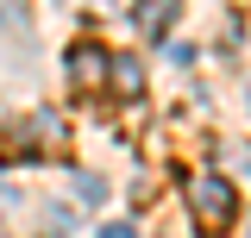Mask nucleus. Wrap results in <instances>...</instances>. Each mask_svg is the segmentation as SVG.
I'll return each instance as SVG.
<instances>
[{"label": "nucleus", "mask_w": 251, "mask_h": 238, "mask_svg": "<svg viewBox=\"0 0 251 238\" xmlns=\"http://www.w3.org/2000/svg\"><path fill=\"white\" fill-rule=\"evenodd\" d=\"M188 213H195V232H207V238H220L232 219H239V194H232V182L226 176H195L188 182Z\"/></svg>", "instance_id": "obj_1"}, {"label": "nucleus", "mask_w": 251, "mask_h": 238, "mask_svg": "<svg viewBox=\"0 0 251 238\" xmlns=\"http://www.w3.org/2000/svg\"><path fill=\"white\" fill-rule=\"evenodd\" d=\"M63 69H69V88H75V94H100L107 82H113V50L94 44V38H82V44H69Z\"/></svg>", "instance_id": "obj_2"}, {"label": "nucleus", "mask_w": 251, "mask_h": 238, "mask_svg": "<svg viewBox=\"0 0 251 238\" xmlns=\"http://www.w3.org/2000/svg\"><path fill=\"white\" fill-rule=\"evenodd\" d=\"M182 6L176 0H132V25L138 38H170V19H176Z\"/></svg>", "instance_id": "obj_3"}, {"label": "nucleus", "mask_w": 251, "mask_h": 238, "mask_svg": "<svg viewBox=\"0 0 251 238\" xmlns=\"http://www.w3.org/2000/svg\"><path fill=\"white\" fill-rule=\"evenodd\" d=\"M113 94H126V100H138L145 94V63L138 57H113V82H107Z\"/></svg>", "instance_id": "obj_4"}, {"label": "nucleus", "mask_w": 251, "mask_h": 238, "mask_svg": "<svg viewBox=\"0 0 251 238\" xmlns=\"http://www.w3.org/2000/svg\"><path fill=\"white\" fill-rule=\"evenodd\" d=\"M75 194H82L88 207H100V201H107V182L100 176H75Z\"/></svg>", "instance_id": "obj_5"}, {"label": "nucleus", "mask_w": 251, "mask_h": 238, "mask_svg": "<svg viewBox=\"0 0 251 238\" xmlns=\"http://www.w3.org/2000/svg\"><path fill=\"white\" fill-rule=\"evenodd\" d=\"M100 238H138V232H132L126 219H107V226H100Z\"/></svg>", "instance_id": "obj_6"}, {"label": "nucleus", "mask_w": 251, "mask_h": 238, "mask_svg": "<svg viewBox=\"0 0 251 238\" xmlns=\"http://www.w3.org/2000/svg\"><path fill=\"white\" fill-rule=\"evenodd\" d=\"M239 157H245V169H251V144H245V150H239Z\"/></svg>", "instance_id": "obj_7"}, {"label": "nucleus", "mask_w": 251, "mask_h": 238, "mask_svg": "<svg viewBox=\"0 0 251 238\" xmlns=\"http://www.w3.org/2000/svg\"><path fill=\"white\" fill-rule=\"evenodd\" d=\"M245 226H251V213H245Z\"/></svg>", "instance_id": "obj_8"}]
</instances>
